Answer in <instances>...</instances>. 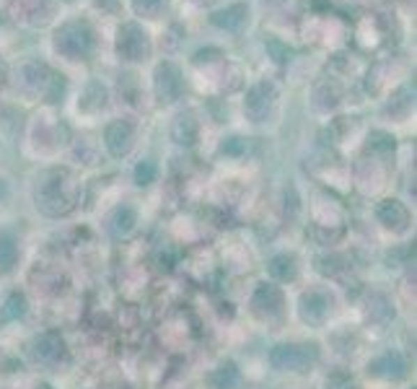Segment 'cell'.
Masks as SVG:
<instances>
[{
    "mask_svg": "<svg viewBox=\"0 0 417 389\" xmlns=\"http://www.w3.org/2000/svg\"><path fill=\"white\" fill-rule=\"evenodd\" d=\"M36 208L52 218L68 216L75 208V184L70 172L50 169L42 174V182L36 184Z\"/></svg>",
    "mask_w": 417,
    "mask_h": 389,
    "instance_id": "1",
    "label": "cell"
},
{
    "mask_svg": "<svg viewBox=\"0 0 417 389\" xmlns=\"http://www.w3.org/2000/svg\"><path fill=\"white\" fill-rule=\"evenodd\" d=\"M317 358H319L317 345L285 343V345L272 348V353H270L272 369H278V372H306Z\"/></svg>",
    "mask_w": 417,
    "mask_h": 389,
    "instance_id": "2",
    "label": "cell"
},
{
    "mask_svg": "<svg viewBox=\"0 0 417 389\" xmlns=\"http://www.w3.org/2000/svg\"><path fill=\"white\" fill-rule=\"evenodd\" d=\"M301 319L311 327H321L335 311V296L326 288H308L298 301Z\"/></svg>",
    "mask_w": 417,
    "mask_h": 389,
    "instance_id": "3",
    "label": "cell"
},
{
    "mask_svg": "<svg viewBox=\"0 0 417 389\" xmlns=\"http://www.w3.org/2000/svg\"><path fill=\"white\" fill-rule=\"evenodd\" d=\"M93 45V34H91L89 24H68L57 31V50L65 52L70 60L86 57Z\"/></svg>",
    "mask_w": 417,
    "mask_h": 389,
    "instance_id": "4",
    "label": "cell"
},
{
    "mask_svg": "<svg viewBox=\"0 0 417 389\" xmlns=\"http://www.w3.org/2000/svg\"><path fill=\"white\" fill-rule=\"evenodd\" d=\"M282 307H285V299H282V291L272 283H262L259 288L254 291L252 296V309L254 314L264 322H272V319L282 317Z\"/></svg>",
    "mask_w": 417,
    "mask_h": 389,
    "instance_id": "5",
    "label": "cell"
},
{
    "mask_svg": "<svg viewBox=\"0 0 417 389\" xmlns=\"http://www.w3.org/2000/svg\"><path fill=\"white\" fill-rule=\"evenodd\" d=\"M104 143H107L112 156H127L132 143H135V127L130 125V122H125V119L112 122L107 127V133H104Z\"/></svg>",
    "mask_w": 417,
    "mask_h": 389,
    "instance_id": "6",
    "label": "cell"
},
{
    "mask_svg": "<svg viewBox=\"0 0 417 389\" xmlns=\"http://www.w3.org/2000/svg\"><path fill=\"white\" fill-rule=\"evenodd\" d=\"M272 101H275V89H272L270 83H257L252 91H249V96L244 101V109L246 115L254 119V122H262L267 117V112H270Z\"/></svg>",
    "mask_w": 417,
    "mask_h": 389,
    "instance_id": "7",
    "label": "cell"
},
{
    "mask_svg": "<svg viewBox=\"0 0 417 389\" xmlns=\"http://www.w3.org/2000/svg\"><path fill=\"white\" fill-rule=\"evenodd\" d=\"M148 39L135 24H127V27L119 29V52L125 54L127 60H143L148 54Z\"/></svg>",
    "mask_w": 417,
    "mask_h": 389,
    "instance_id": "8",
    "label": "cell"
},
{
    "mask_svg": "<svg viewBox=\"0 0 417 389\" xmlns=\"http://www.w3.org/2000/svg\"><path fill=\"white\" fill-rule=\"evenodd\" d=\"M376 216L379 221L384 223L386 228H391L394 234H402V231H407L409 226V210L399 203V200H384L376 210Z\"/></svg>",
    "mask_w": 417,
    "mask_h": 389,
    "instance_id": "9",
    "label": "cell"
},
{
    "mask_svg": "<svg viewBox=\"0 0 417 389\" xmlns=\"http://www.w3.org/2000/svg\"><path fill=\"white\" fill-rule=\"evenodd\" d=\"M34 358L39 363H60L65 358V343L57 332H45L36 337L34 343Z\"/></svg>",
    "mask_w": 417,
    "mask_h": 389,
    "instance_id": "10",
    "label": "cell"
},
{
    "mask_svg": "<svg viewBox=\"0 0 417 389\" xmlns=\"http://www.w3.org/2000/svg\"><path fill=\"white\" fill-rule=\"evenodd\" d=\"M179 91H181L179 71H176L172 63L161 65V68L156 71V94H158V99L174 101L179 96Z\"/></svg>",
    "mask_w": 417,
    "mask_h": 389,
    "instance_id": "11",
    "label": "cell"
},
{
    "mask_svg": "<svg viewBox=\"0 0 417 389\" xmlns=\"http://www.w3.org/2000/svg\"><path fill=\"white\" fill-rule=\"evenodd\" d=\"M373 376H384V379H402L407 374V363L399 353H384L368 366Z\"/></svg>",
    "mask_w": 417,
    "mask_h": 389,
    "instance_id": "12",
    "label": "cell"
},
{
    "mask_svg": "<svg viewBox=\"0 0 417 389\" xmlns=\"http://www.w3.org/2000/svg\"><path fill=\"white\" fill-rule=\"evenodd\" d=\"M365 319L371 322V325H389L391 319H394V307H391V301L384 296V293H373L371 299H368V307H365Z\"/></svg>",
    "mask_w": 417,
    "mask_h": 389,
    "instance_id": "13",
    "label": "cell"
},
{
    "mask_svg": "<svg viewBox=\"0 0 417 389\" xmlns=\"http://www.w3.org/2000/svg\"><path fill=\"white\" fill-rule=\"evenodd\" d=\"M270 275L275 281H296L298 278V260L293 254H278L270 260Z\"/></svg>",
    "mask_w": 417,
    "mask_h": 389,
    "instance_id": "14",
    "label": "cell"
},
{
    "mask_svg": "<svg viewBox=\"0 0 417 389\" xmlns=\"http://www.w3.org/2000/svg\"><path fill=\"white\" fill-rule=\"evenodd\" d=\"M135 223H137L135 210L130 208V205H122V208L114 210V216L109 221V231L117 236V239H122V236H127L135 228Z\"/></svg>",
    "mask_w": 417,
    "mask_h": 389,
    "instance_id": "15",
    "label": "cell"
},
{
    "mask_svg": "<svg viewBox=\"0 0 417 389\" xmlns=\"http://www.w3.org/2000/svg\"><path fill=\"white\" fill-rule=\"evenodd\" d=\"M172 135L179 145H192L197 140V122L187 115V117H179L172 127Z\"/></svg>",
    "mask_w": 417,
    "mask_h": 389,
    "instance_id": "16",
    "label": "cell"
},
{
    "mask_svg": "<svg viewBox=\"0 0 417 389\" xmlns=\"http://www.w3.org/2000/svg\"><path fill=\"white\" fill-rule=\"evenodd\" d=\"M16 260H18V247L13 242V236L0 234V275H8L13 270Z\"/></svg>",
    "mask_w": 417,
    "mask_h": 389,
    "instance_id": "17",
    "label": "cell"
},
{
    "mask_svg": "<svg viewBox=\"0 0 417 389\" xmlns=\"http://www.w3.org/2000/svg\"><path fill=\"white\" fill-rule=\"evenodd\" d=\"M26 314V299H24V293H10L8 299H6V304H3V309H0V319L3 322H13V319L24 317Z\"/></svg>",
    "mask_w": 417,
    "mask_h": 389,
    "instance_id": "18",
    "label": "cell"
},
{
    "mask_svg": "<svg viewBox=\"0 0 417 389\" xmlns=\"http://www.w3.org/2000/svg\"><path fill=\"white\" fill-rule=\"evenodd\" d=\"M244 18H246V8H244V6H234V8H228V10H220V13H215V16H213V21H215L218 27L238 29L241 24H244Z\"/></svg>",
    "mask_w": 417,
    "mask_h": 389,
    "instance_id": "19",
    "label": "cell"
},
{
    "mask_svg": "<svg viewBox=\"0 0 417 389\" xmlns=\"http://www.w3.org/2000/svg\"><path fill=\"white\" fill-rule=\"evenodd\" d=\"M213 387L215 389H236L238 387V372H236L234 363L220 366V369L213 374Z\"/></svg>",
    "mask_w": 417,
    "mask_h": 389,
    "instance_id": "20",
    "label": "cell"
},
{
    "mask_svg": "<svg viewBox=\"0 0 417 389\" xmlns=\"http://www.w3.org/2000/svg\"><path fill=\"white\" fill-rule=\"evenodd\" d=\"M156 174H158V169H156L153 161H143V163H137L135 166V182L140 184V187L156 182Z\"/></svg>",
    "mask_w": 417,
    "mask_h": 389,
    "instance_id": "21",
    "label": "cell"
},
{
    "mask_svg": "<svg viewBox=\"0 0 417 389\" xmlns=\"http://www.w3.org/2000/svg\"><path fill=\"white\" fill-rule=\"evenodd\" d=\"M368 145H371V151H384V154H389L394 151V138L386 135V133H373L368 138Z\"/></svg>",
    "mask_w": 417,
    "mask_h": 389,
    "instance_id": "22",
    "label": "cell"
},
{
    "mask_svg": "<svg viewBox=\"0 0 417 389\" xmlns=\"http://www.w3.org/2000/svg\"><path fill=\"white\" fill-rule=\"evenodd\" d=\"M161 3L163 0H135V10L153 18L156 13H158V8H161Z\"/></svg>",
    "mask_w": 417,
    "mask_h": 389,
    "instance_id": "23",
    "label": "cell"
},
{
    "mask_svg": "<svg viewBox=\"0 0 417 389\" xmlns=\"http://www.w3.org/2000/svg\"><path fill=\"white\" fill-rule=\"evenodd\" d=\"M6 192H8V187H6V182L0 179V200L6 198Z\"/></svg>",
    "mask_w": 417,
    "mask_h": 389,
    "instance_id": "24",
    "label": "cell"
},
{
    "mask_svg": "<svg viewBox=\"0 0 417 389\" xmlns=\"http://www.w3.org/2000/svg\"><path fill=\"white\" fill-rule=\"evenodd\" d=\"M34 389H52V387H50V384H36Z\"/></svg>",
    "mask_w": 417,
    "mask_h": 389,
    "instance_id": "25",
    "label": "cell"
},
{
    "mask_svg": "<svg viewBox=\"0 0 417 389\" xmlns=\"http://www.w3.org/2000/svg\"><path fill=\"white\" fill-rule=\"evenodd\" d=\"M0 81H3V65H0Z\"/></svg>",
    "mask_w": 417,
    "mask_h": 389,
    "instance_id": "26",
    "label": "cell"
}]
</instances>
